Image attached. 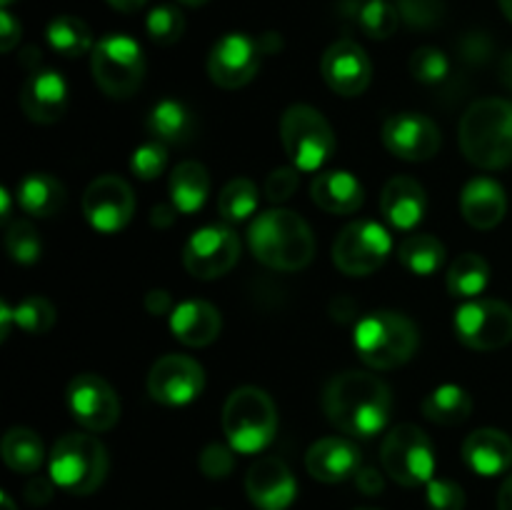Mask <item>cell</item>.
<instances>
[{
	"mask_svg": "<svg viewBox=\"0 0 512 510\" xmlns=\"http://www.w3.org/2000/svg\"><path fill=\"white\" fill-rule=\"evenodd\" d=\"M323 410L340 433L353 438H373L388 425L393 395L378 375L345 370L333 375L325 385Z\"/></svg>",
	"mask_w": 512,
	"mask_h": 510,
	"instance_id": "obj_1",
	"label": "cell"
},
{
	"mask_svg": "<svg viewBox=\"0 0 512 510\" xmlns=\"http://www.w3.org/2000/svg\"><path fill=\"white\" fill-rule=\"evenodd\" d=\"M248 245L260 263L283 273L303 270L315 255L310 225L298 213L285 208L260 213L250 223Z\"/></svg>",
	"mask_w": 512,
	"mask_h": 510,
	"instance_id": "obj_2",
	"label": "cell"
},
{
	"mask_svg": "<svg viewBox=\"0 0 512 510\" xmlns=\"http://www.w3.org/2000/svg\"><path fill=\"white\" fill-rule=\"evenodd\" d=\"M460 148L473 165L498 170L512 163V103L475 100L460 120Z\"/></svg>",
	"mask_w": 512,
	"mask_h": 510,
	"instance_id": "obj_3",
	"label": "cell"
},
{
	"mask_svg": "<svg viewBox=\"0 0 512 510\" xmlns=\"http://www.w3.org/2000/svg\"><path fill=\"white\" fill-rule=\"evenodd\" d=\"M418 345L420 335L413 320L393 310L370 313L355 325V350L375 370L400 368L413 358Z\"/></svg>",
	"mask_w": 512,
	"mask_h": 510,
	"instance_id": "obj_4",
	"label": "cell"
},
{
	"mask_svg": "<svg viewBox=\"0 0 512 510\" xmlns=\"http://www.w3.org/2000/svg\"><path fill=\"white\" fill-rule=\"evenodd\" d=\"M223 433L235 453L253 455L268 448L278 433V410L273 398L253 385L233 390L223 408Z\"/></svg>",
	"mask_w": 512,
	"mask_h": 510,
	"instance_id": "obj_5",
	"label": "cell"
},
{
	"mask_svg": "<svg viewBox=\"0 0 512 510\" xmlns=\"http://www.w3.org/2000/svg\"><path fill=\"white\" fill-rule=\"evenodd\" d=\"M108 450L98 438L85 433H68L50 450V478L70 495H90L105 483Z\"/></svg>",
	"mask_w": 512,
	"mask_h": 510,
	"instance_id": "obj_6",
	"label": "cell"
},
{
	"mask_svg": "<svg viewBox=\"0 0 512 510\" xmlns=\"http://www.w3.org/2000/svg\"><path fill=\"white\" fill-rule=\"evenodd\" d=\"M280 140L298 170L323 168L335 153V133L325 115L310 105H290L280 120Z\"/></svg>",
	"mask_w": 512,
	"mask_h": 510,
	"instance_id": "obj_7",
	"label": "cell"
},
{
	"mask_svg": "<svg viewBox=\"0 0 512 510\" xmlns=\"http://www.w3.org/2000/svg\"><path fill=\"white\" fill-rule=\"evenodd\" d=\"M90 70H93L95 83L105 95H110V98H130L143 83V48L128 35H105L95 43Z\"/></svg>",
	"mask_w": 512,
	"mask_h": 510,
	"instance_id": "obj_8",
	"label": "cell"
},
{
	"mask_svg": "<svg viewBox=\"0 0 512 510\" xmlns=\"http://www.w3.org/2000/svg\"><path fill=\"white\" fill-rule=\"evenodd\" d=\"M380 460H383L385 473L395 483L405 485V488H418V485H428L433 480V443L425 435V430H420L413 423L395 425L385 435L383 448H380Z\"/></svg>",
	"mask_w": 512,
	"mask_h": 510,
	"instance_id": "obj_9",
	"label": "cell"
},
{
	"mask_svg": "<svg viewBox=\"0 0 512 510\" xmlns=\"http://www.w3.org/2000/svg\"><path fill=\"white\" fill-rule=\"evenodd\" d=\"M393 240L390 233L375 220H355L345 225L333 243V263L340 273L363 278L375 273L388 260Z\"/></svg>",
	"mask_w": 512,
	"mask_h": 510,
	"instance_id": "obj_10",
	"label": "cell"
},
{
	"mask_svg": "<svg viewBox=\"0 0 512 510\" xmlns=\"http://www.w3.org/2000/svg\"><path fill=\"white\" fill-rule=\"evenodd\" d=\"M455 335L473 350H498L512 343V308L503 300H470L455 313Z\"/></svg>",
	"mask_w": 512,
	"mask_h": 510,
	"instance_id": "obj_11",
	"label": "cell"
},
{
	"mask_svg": "<svg viewBox=\"0 0 512 510\" xmlns=\"http://www.w3.org/2000/svg\"><path fill=\"white\" fill-rule=\"evenodd\" d=\"M240 258V240L225 225H208L190 235L183 250V265L193 278L215 280L230 273Z\"/></svg>",
	"mask_w": 512,
	"mask_h": 510,
	"instance_id": "obj_12",
	"label": "cell"
},
{
	"mask_svg": "<svg viewBox=\"0 0 512 510\" xmlns=\"http://www.w3.org/2000/svg\"><path fill=\"white\" fill-rule=\"evenodd\" d=\"M68 408L85 430L103 433L120 418V400L113 385L95 373L75 375L68 385Z\"/></svg>",
	"mask_w": 512,
	"mask_h": 510,
	"instance_id": "obj_13",
	"label": "cell"
},
{
	"mask_svg": "<svg viewBox=\"0 0 512 510\" xmlns=\"http://www.w3.org/2000/svg\"><path fill=\"white\" fill-rule=\"evenodd\" d=\"M83 213L98 233H118L135 213L133 188L118 175H100L85 190Z\"/></svg>",
	"mask_w": 512,
	"mask_h": 510,
	"instance_id": "obj_14",
	"label": "cell"
},
{
	"mask_svg": "<svg viewBox=\"0 0 512 510\" xmlns=\"http://www.w3.org/2000/svg\"><path fill=\"white\" fill-rule=\"evenodd\" d=\"M260 43L245 33H228L208 55V75L218 88L235 90L248 85L260 68Z\"/></svg>",
	"mask_w": 512,
	"mask_h": 510,
	"instance_id": "obj_15",
	"label": "cell"
},
{
	"mask_svg": "<svg viewBox=\"0 0 512 510\" xmlns=\"http://www.w3.org/2000/svg\"><path fill=\"white\" fill-rule=\"evenodd\" d=\"M205 373L188 355H165L150 368L148 393L163 405H185L203 393Z\"/></svg>",
	"mask_w": 512,
	"mask_h": 510,
	"instance_id": "obj_16",
	"label": "cell"
},
{
	"mask_svg": "<svg viewBox=\"0 0 512 510\" xmlns=\"http://www.w3.org/2000/svg\"><path fill=\"white\" fill-rule=\"evenodd\" d=\"M320 73L328 88L343 98H355L368 90L373 80V65L365 50L353 40H338L325 50L320 60Z\"/></svg>",
	"mask_w": 512,
	"mask_h": 510,
	"instance_id": "obj_17",
	"label": "cell"
},
{
	"mask_svg": "<svg viewBox=\"0 0 512 510\" xmlns=\"http://www.w3.org/2000/svg\"><path fill=\"white\" fill-rule=\"evenodd\" d=\"M383 143L398 158L420 163L430 160L440 150V128L430 118L418 113L390 115L383 125Z\"/></svg>",
	"mask_w": 512,
	"mask_h": 510,
	"instance_id": "obj_18",
	"label": "cell"
},
{
	"mask_svg": "<svg viewBox=\"0 0 512 510\" xmlns=\"http://www.w3.org/2000/svg\"><path fill=\"white\" fill-rule=\"evenodd\" d=\"M245 493L258 510H288L298 495V483L280 458H260L245 475Z\"/></svg>",
	"mask_w": 512,
	"mask_h": 510,
	"instance_id": "obj_19",
	"label": "cell"
},
{
	"mask_svg": "<svg viewBox=\"0 0 512 510\" xmlns=\"http://www.w3.org/2000/svg\"><path fill=\"white\" fill-rule=\"evenodd\" d=\"M20 108L33 123H58L68 108V85L55 70H33L20 90Z\"/></svg>",
	"mask_w": 512,
	"mask_h": 510,
	"instance_id": "obj_20",
	"label": "cell"
},
{
	"mask_svg": "<svg viewBox=\"0 0 512 510\" xmlns=\"http://www.w3.org/2000/svg\"><path fill=\"white\" fill-rule=\"evenodd\" d=\"M360 463H363L360 450L338 435L318 440L305 453V468L320 483H340V480L355 478V473L363 468Z\"/></svg>",
	"mask_w": 512,
	"mask_h": 510,
	"instance_id": "obj_21",
	"label": "cell"
},
{
	"mask_svg": "<svg viewBox=\"0 0 512 510\" xmlns=\"http://www.w3.org/2000/svg\"><path fill=\"white\" fill-rule=\"evenodd\" d=\"M428 198L418 180L408 175H395L385 183L383 195H380V213L393 228L410 230L423 220Z\"/></svg>",
	"mask_w": 512,
	"mask_h": 510,
	"instance_id": "obj_22",
	"label": "cell"
},
{
	"mask_svg": "<svg viewBox=\"0 0 512 510\" xmlns=\"http://www.w3.org/2000/svg\"><path fill=\"white\" fill-rule=\"evenodd\" d=\"M463 460L473 473L493 478L512 465V440L503 430L480 428L463 443Z\"/></svg>",
	"mask_w": 512,
	"mask_h": 510,
	"instance_id": "obj_23",
	"label": "cell"
},
{
	"mask_svg": "<svg viewBox=\"0 0 512 510\" xmlns=\"http://www.w3.org/2000/svg\"><path fill=\"white\" fill-rule=\"evenodd\" d=\"M460 210H463V218L473 228H495L505 218V213H508V198H505L503 185L490 178L470 180L465 185L463 195H460Z\"/></svg>",
	"mask_w": 512,
	"mask_h": 510,
	"instance_id": "obj_24",
	"label": "cell"
},
{
	"mask_svg": "<svg viewBox=\"0 0 512 510\" xmlns=\"http://www.w3.org/2000/svg\"><path fill=\"white\" fill-rule=\"evenodd\" d=\"M223 320L220 313L205 300H185L170 315V330L180 343L190 348H203L210 345L220 335Z\"/></svg>",
	"mask_w": 512,
	"mask_h": 510,
	"instance_id": "obj_25",
	"label": "cell"
},
{
	"mask_svg": "<svg viewBox=\"0 0 512 510\" xmlns=\"http://www.w3.org/2000/svg\"><path fill=\"white\" fill-rule=\"evenodd\" d=\"M310 195L318 208L333 215H348L363 205V185L358 178L345 170H333V173H320L310 185Z\"/></svg>",
	"mask_w": 512,
	"mask_h": 510,
	"instance_id": "obj_26",
	"label": "cell"
},
{
	"mask_svg": "<svg viewBox=\"0 0 512 510\" xmlns=\"http://www.w3.org/2000/svg\"><path fill=\"white\" fill-rule=\"evenodd\" d=\"M18 203L33 218H53L65 205V188L48 173H30L18 183Z\"/></svg>",
	"mask_w": 512,
	"mask_h": 510,
	"instance_id": "obj_27",
	"label": "cell"
},
{
	"mask_svg": "<svg viewBox=\"0 0 512 510\" xmlns=\"http://www.w3.org/2000/svg\"><path fill=\"white\" fill-rule=\"evenodd\" d=\"M210 193L208 168L198 160H185L170 175V200L178 213H198Z\"/></svg>",
	"mask_w": 512,
	"mask_h": 510,
	"instance_id": "obj_28",
	"label": "cell"
},
{
	"mask_svg": "<svg viewBox=\"0 0 512 510\" xmlns=\"http://www.w3.org/2000/svg\"><path fill=\"white\" fill-rule=\"evenodd\" d=\"M148 128L160 143L183 145L193 140L195 130H198V120L190 113L188 105L178 103V100H160L148 115Z\"/></svg>",
	"mask_w": 512,
	"mask_h": 510,
	"instance_id": "obj_29",
	"label": "cell"
},
{
	"mask_svg": "<svg viewBox=\"0 0 512 510\" xmlns=\"http://www.w3.org/2000/svg\"><path fill=\"white\" fill-rule=\"evenodd\" d=\"M473 413V398L460 385H440L425 395L423 415L430 423L460 425Z\"/></svg>",
	"mask_w": 512,
	"mask_h": 510,
	"instance_id": "obj_30",
	"label": "cell"
},
{
	"mask_svg": "<svg viewBox=\"0 0 512 510\" xmlns=\"http://www.w3.org/2000/svg\"><path fill=\"white\" fill-rule=\"evenodd\" d=\"M0 450H3L5 465L23 475H33L43 465L45 458L43 440H40L38 433L28 428H10L5 433Z\"/></svg>",
	"mask_w": 512,
	"mask_h": 510,
	"instance_id": "obj_31",
	"label": "cell"
},
{
	"mask_svg": "<svg viewBox=\"0 0 512 510\" xmlns=\"http://www.w3.org/2000/svg\"><path fill=\"white\" fill-rule=\"evenodd\" d=\"M490 280V265L483 255L463 253L448 270V290L455 298H475Z\"/></svg>",
	"mask_w": 512,
	"mask_h": 510,
	"instance_id": "obj_32",
	"label": "cell"
},
{
	"mask_svg": "<svg viewBox=\"0 0 512 510\" xmlns=\"http://www.w3.org/2000/svg\"><path fill=\"white\" fill-rule=\"evenodd\" d=\"M48 43L55 53L65 55V58H80L95 48L88 23L75 15H58L48 25Z\"/></svg>",
	"mask_w": 512,
	"mask_h": 510,
	"instance_id": "obj_33",
	"label": "cell"
},
{
	"mask_svg": "<svg viewBox=\"0 0 512 510\" xmlns=\"http://www.w3.org/2000/svg\"><path fill=\"white\" fill-rule=\"evenodd\" d=\"M398 258L410 273L415 275H433L445 260V245L435 235H408L400 243Z\"/></svg>",
	"mask_w": 512,
	"mask_h": 510,
	"instance_id": "obj_34",
	"label": "cell"
},
{
	"mask_svg": "<svg viewBox=\"0 0 512 510\" xmlns=\"http://www.w3.org/2000/svg\"><path fill=\"white\" fill-rule=\"evenodd\" d=\"M258 208V188L253 180L235 178L220 190L218 210L225 223H243Z\"/></svg>",
	"mask_w": 512,
	"mask_h": 510,
	"instance_id": "obj_35",
	"label": "cell"
},
{
	"mask_svg": "<svg viewBox=\"0 0 512 510\" xmlns=\"http://www.w3.org/2000/svg\"><path fill=\"white\" fill-rule=\"evenodd\" d=\"M355 18H358L360 30H363L368 38L375 40L390 38L400 25L398 8L385 3V0H365V3L355 10Z\"/></svg>",
	"mask_w": 512,
	"mask_h": 510,
	"instance_id": "obj_36",
	"label": "cell"
},
{
	"mask_svg": "<svg viewBox=\"0 0 512 510\" xmlns=\"http://www.w3.org/2000/svg\"><path fill=\"white\" fill-rule=\"evenodd\" d=\"M5 250H8L15 263L30 265L43 253V243H40L38 230L28 220H15L5 230Z\"/></svg>",
	"mask_w": 512,
	"mask_h": 510,
	"instance_id": "obj_37",
	"label": "cell"
},
{
	"mask_svg": "<svg viewBox=\"0 0 512 510\" xmlns=\"http://www.w3.org/2000/svg\"><path fill=\"white\" fill-rule=\"evenodd\" d=\"M13 318L15 325L28 335H45L55 325V308L48 298L33 295V298H25L15 305Z\"/></svg>",
	"mask_w": 512,
	"mask_h": 510,
	"instance_id": "obj_38",
	"label": "cell"
},
{
	"mask_svg": "<svg viewBox=\"0 0 512 510\" xmlns=\"http://www.w3.org/2000/svg\"><path fill=\"white\" fill-rule=\"evenodd\" d=\"M145 28H148V35L153 38V43L173 45L183 38V13L175 5H158V8L150 10L148 20H145Z\"/></svg>",
	"mask_w": 512,
	"mask_h": 510,
	"instance_id": "obj_39",
	"label": "cell"
},
{
	"mask_svg": "<svg viewBox=\"0 0 512 510\" xmlns=\"http://www.w3.org/2000/svg\"><path fill=\"white\" fill-rule=\"evenodd\" d=\"M410 73L420 83H440L448 78V55L438 48H418L410 55Z\"/></svg>",
	"mask_w": 512,
	"mask_h": 510,
	"instance_id": "obj_40",
	"label": "cell"
},
{
	"mask_svg": "<svg viewBox=\"0 0 512 510\" xmlns=\"http://www.w3.org/2000/svg\"><path fill=\"white\" fill-rule=\"evenodd\" d=\"M400 20L415 30H430L443 20L445 5L443 0H398Z\"/></svg>",
	"mask_w": 512,
	"mask_h": 510,
	"instance_id": "obj_41",
	"label": "cell"
},
{
	"mask_svg": "<svg viewBox=\"0 0 512 510\" xmlns=\"http://www.w3.org/2000/svg\"><path fill=\"white\" fill-rule=\"evenodd\" d=\"M165 163H168V150L158 140V143H145L135 150L133 160H130V170L140 180H155L165 170Z\"/></svg>",
	"mask_w": 512,
	"mask_h": 510,
	"instance_id": "obj_42",
	"label": "cell"
},
{
	"mask_svg": "<svg viewBox=\"0 0 512 510\" xmlns=\"http://www.w3.org/2000/svg\"><path fill=\"white\" fill-rule=\"evenodd\" d=\"M198 465H200V470H203L205 478H210V480L228 478V475L233 473V465H235L233 450L225 448V445H220V443L205 445L203 453H200V458H198Z\"/></svg>",
	"mask_w": 512,
	"mask_h": 510,
	"instance_id": "obj_43",
	"label": "cell"
},
{
	"mask_svg": "<svg viewBox=\"0 0 512 510\" xmlns=\"http://www.w3.org/2000/svg\"><path fill=\"white\" fill-rule=\"evenodd\" d=\"M430 510H465V490L453 480H430L428 483Z\"/></svg>",
	"mask_w": 512,
	"mask_h": 510,
	"instance_id": "obj_44",
	"label": "cell"
},
{
	"mask_svg": "<svg viewBox=\"0 0 512 510\" xmlns=\"http://www.w3.org/2000/svg\"><path fill=\"white\" fill-rule=\"evenodd\" d=\"M300 170L295 165H285V168H275L273 173L265 178V198L270 203H283L290 195L298 190Z\"/></svg>",
	"mask_w": 512,
	"mask_h": 510,
	"instance_id": "obj_45",
	"label": "cell"
},
{
	"mask_svg": "<svg viewBox=\"0 0 512 510\" xmlns=\"http://www.w3.org/2000/svg\"><path fill=\"white\" fill-rule=\"evenodd\" d=\"M458 50L460 58H463L465 63L480 65L490 58V53H493V43H490V38L485 33H468L458 43Z\"/></svg>",
	"mask_w": 512,
	"mask_h": 510,
	"instance_id": "obj_46",
	"label": "cell"
},
{
	"mask_svg": "<svg viewBox=\"0 0 512 510\" xmlns=\"http://www.w3.org/2000/svg\"><path fill=\"white\" fill-rule=\"evenodd\" d=\"M53 478H30L25 485V500L30 505H48L53 500Z\"/></svg>",
	"mask_w": 512,
	"mask_h": 510,
	"instance_id": "obj_47",
	"label": "cell"
},
{
	"mask_svg": "<svg viewBox=\"0 0 512 510\" xmlns=\"http://www.w3.org/2000/svg\"><path fill=\"white\" fill-rule=\"evenodd\" d=\"M355 485H358V490L363 495H370V498H375V495L383 493L385 480H383V475H380V470L360 468L358 473H355Z\"/></svg>",
	"mask_w": 512,
	"mask_h": 510,
	"instance_id": "obj_48",
	"label": "cell"
},
{
	"mask_svg": "<svg viewBox=\"0 0 512 510\" xmlns=\"http://www.w3.org/2000/svg\"><path fill=\"white\" fill-rule=\"evenodd\" d=\"M20 40V23L13 18V13H8V10L3 8V13H0V48L5 50V53H10V50L18 45Z\"/></svg>",
	"mask_w": 512,
	"mask_h": 510,
	"instance_id": "obj_49",
	"label": "cell"
},
{
	"mask_svg": "<svg viewBox=\"0 0 512 510\" xmlns=\"http://www.w3.org/2000/svg\"><path fill=\"white\" fill-rule=\"evenodd\" d=\"M170 308H173V303H170L168 290H150V293L145 295V310H148L150 315H165Z\"/></svg>",
	"mask_w": 512,
	"mask_h": 510,
	"instance_id": "obj_50",
	"label": "cell"
},
{
	"mask_svg": "<svg viewBox=\"0 0 512 510\" xmlns=\"http://www.w3.org/2000/svg\"><path fill=\"white\" fill-rule=\"evenodd\" d=\"M175 213H178V208H175V205L160 203V205H155V208H153L150 223H153L155 228H168V225H173Z\"/></svg>",
	"mask_w": 512,
	"mask_h": 510,
	"instance_id": "obj_51",
	"label": "cell"
},
{
	"mask_svg": "<svg viewBox=\"0 0 512 510\" xmlns=\"http://www.w3.org/2000/svg\"><path fill=\"white\" fill-rule=\"evenodd\" d=\"M13 323H15L13 308L8 305V300H3V303H0V340H8L10 325Z\"/></svg>",
	"mask_w": 512,
	"mask_h": 510,
	"instance_id": "obj_52",
	"label": "cell"
},
{
	"mask_svg": "<svg viewBox=\"0 0 512 510\" xmlns=\"http://www.w3.org/2000/svg\"><path fill=\"white\" fill-rule=\"evenodd\" d=\"M498 510H512V475L503 483L498 493Z\"/></svg>",
	"mask_w": 512,
	"mask_h": 510,
	"instance_id": "obj_53",
	"label": "cell"
},
{
	"mask_svg": "<svg viewBox=\"0 0 512 510\" xmlns=\"http://www.w3.org/2000/svg\"><path fill=\"white\" fill-rule=\"evenodd\" d=\"M115 10H123V13H135L145 5V0H108Z\"/></svg>",
	"mask_w": 512,
	"mask_h": 510,
	"instance_id": "obj_54",
	"label": "cell"
},
{
	"mask_svg": "<svg viewBox=\"0 0 512 510\" xmlns=\"http://www.w3.org/2000/svg\"><path fill=\"white\" fill-rule=\"evenodd\" d=\"M500 80L512 90V53H508L500 60Z\"/></svg>",
	"mask_w": 512,
	"mask_h": 510,
	"instance_id": "obj_55",
	"label": "cell"
},
{
	"mask_svg": "<svg viewBox=\"0 0 512 510\" xmlns=\"http://www.w3.org/2000/svg\"><path fill=\"white\" fill-rule=\"evenodd\" d=\"M0 205H3V208H0V218L10 220V193L8 190H0Z\"/></svg>",
	"mask_w": 512,
	"mask_h": 510,
	"instance_id": "obj_56",
	"label": "cell"
},
{
	"mask_svg": "<svg viewBox=\"0 0 512 510\" xmlns=\"http://www.w3.org/2000/svg\"><path fill=\"white\" fill-rule=\"evenodd\" d=\"M0 510H18L15 508L13 498H10L8 493H0Z\"/></svg>",
	"mask_w": 512,
	"mask_h": 510,
	"instance_id": "obj_57",
	"label": "cell"
},
{
	"mask_svg": "<svg viewBox=\"0 0 512 510\" xmlns=\"http://www.w3.org/2000/svg\"><path fill=\"white\" fill-rule=\"evenodd\" d=\"M500 8H503V13L508 15V20L512 23V0H500Z\"/></svg>",
	"mask_w": 512,
	"mask_h": 510,
	"instance_id": "obj_58",
	"label": "cell"
},
{
	"mask_svg": "<svg viewBox=\"0 0 512 510\" xmlns=\"http://www.w3.org/2000/svg\"><path fill=\"white\" fill-rule=\"evenodd\" d=\"M180 3L190 5V8H198V5H205V3H208V0H180Z\"/></svg>",
	"mask_w": 512,
	"mask_h": 510,
	"instance_id": "obj_59",
	"label": "cell"
},
{
	"mask_svg": "<svg viewBox=\"0 0 512 510\" xmlns=\"http://www.w3.org/2000/svg\"><path fill=\"white\" fill-rule=\"evenodd\" d=\"M0 3H3V5H10V3H13V0H0Z\"/></svg>",
	"mask_w": 512,
	"mask_h": 510,
	"instance_id": "obj_60",
	"label": "cell"
},
{
	"mask_svg": "<svg viewBox=\"0 0 512 510\" xmlns=\"http://www.w3.org/2000/svg\"><path fill=\"white\" fill-rule=\"evenodd\" d=\"M358 510H378V508H358Z\"/></svg>",
	"mask_w": 512,
	"mask_h": 510,
	"instance_id": "obj_61",
	"label": "cell"
}]
</instances>
